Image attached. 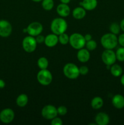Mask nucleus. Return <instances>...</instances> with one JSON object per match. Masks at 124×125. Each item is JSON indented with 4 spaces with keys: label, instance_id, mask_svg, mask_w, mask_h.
<instances>
[{
    "label": "nucleus",
    "instance_id": "1",
    "mask_svg": "<svg viewBox=\"0 0 124 125\" xmlns=\"http://www.w3.org/2000/svg\"><path fill=\"white\" fill-rule=\"evenodd\" d=\"M51 30L52 33L59 35L60 34L65 32L68 29V23L66 21L62 18H55L51 23Z\"/></svg>",
    "mask_w": 124,
    "mask_h": 125
},
{
    "label": "nucleus",
    "instance_id": "2",
    "mask_svg": "<svg viewBox=\"0 0 124 125\" xmlns=\"http://www.w3.org/2000/svg\"><path fill=\"white\" fill-rule=\"evenodd\" d=\"M100 43L106 50H113L118 44V37L113 33H106L101 37Z\"/></svg>",
    "mask_w": 124,
    "mask_h": 125
},
{
    "label": "nucleus",
    "instance_id": "3",
    "mask_svg": "<svg viewBox=\"0 0 124 125\" xmlns=\"http://www.w3.org/2000/svg\"><path fill=\"white\" fill-rule=\"evenodd\" d=\"M69 44L75 50H80L85 46L86 40L83 35L80 33H73L69 36Z\"/></svg>",
    "mask_w": 124,
    "mask_h": 125
},
{
    "label": "nucleus",
    "instance_id": "4",
    "mask_svg": "<svg viewBox=\"0 0 124 125\" xmlns=\"http://www.w3.org/2000/svg\"><path fill=\"white\" fill-rule=\"evenodd\" d=\"M63 73L67 78L75 79L80 75L79 68L73 63H68L63 67Z\"/></svg>",
    "mask_w": 124,
    "mask_h": 125
},
{
    "label": "nucleus",
    "instance_id": "5",
    "mask_svg": "<svg viewBox=\"0 0 124 125\" xmlns=\"http://www.w3.org/2000/svg\"><path fill=\"white\" fill-rule=\"evenodd\" d=\"M36 79L40 84L46 86L49 85L52 83L53 77L52 73L49 70L47 69H43L40 70L38 72Z\"/></svg>",
    "mask_w": 124,
    "mask_h": 125
},
{
    "label": "nucleus",
    "instance_id": "6",
    "mask_svg": "<svg viewBox=\"0 0 124 125\" xmlns=\"http://www.w3.org/2000/svg\"><path fill=\"white\" fill-rule=\"evenodd\" d=\"M37 44L35 37L31 36V35L24 37L22 42V46H23V50L28 53L34 52L36 48Z\"/></svg>",
    "mask_w": 124,
    "mask_h": 125
},
{
    "label": "nucleus",
    "instance_id": "7",
    "mask_svg": "<svg viewBox=\"0 0 124 125\" xmlns=\"http://www.w3.org/2000/svg\"><path fill=\"white\" fill-rule=\"evenodd\" d=\"M41 114L44 119L51 120L57 117L58 115L57 108L51 104H47L44 106L41 110Z\"/></svg>",
    "mask_w": 124,
    "mask_h": 125
},
{
    "label": "nucleus",
    "instance_id": "8",
    "mask_svg": "<svg viewBox=\"0 0 124 125\" xmlns=\"http://www.w3.org/2000/svg\"><path fill=\"white\" fill-rule=\"evenodd\" d=\"M102 62L106 65L111 66L115 63L116 61V56L115 52L113 51V50H106L102 54Z\"/></svg>",
    "mask_w": 124,
    "mask_h": 125
},
{
    "label": "nucleus",
    "instance_id": "9",
    "mask_svg": "<svg viewBox=\"0 0 124 125\" xmlns=\"http://www.w3.org/2000/svg\"><path fill=\"white\" fill-rule=\"evenodd\" d=\"M26 29L27 33H28L29 35L36 37L38 35L41 34L43 30V26L40 22L34 21L30 23L27 27Z\"/></svg>",
    "mask_w": 124,
    "mask_h": 125
},
{
    "label": "nucleus",
    "instance_id": "10",
    "mask_svg": "<svg viewBox=\"0 0 124 125\" xmlns=\"http://www.w3.org/2000/svg\"><path fill=\"white\" fill-rule=\"evenodd\" d=\"M15 112L12 109L6 108L0 112V121L4 123L8 124L14 120Z\"/></svg>",
    "mask_w": 124,
    "mask_h": 125
},
{
    "label": "nucleus",
    "instance_id": "11",
    "mask_svg": "<svg viewBox=\"0 0 124 125\" xmlns=\"http://www.w3.org/2000/svg\"><path fill=\"white\" fill-rule=\"evenodd\" d=\"M12 32V26L8 21L2 20H0V36L7 37Z\"/></svg>",
    "mask_w": 124,
    "mask_h": 125
},
{
    "label": "nucleus",
    "instance_id": "12",
    "mask_svg": "<svg viewBox=\"0 0 124 125\" xmlns=\"http://www.w3.org/2000/svg\"><path fill=\"white\" fill-rule=\"evenodd\" d=\"M44 44L47 47L52 48L55 46L58 43V37L56 34H50L45 37Z\"/></svg>",
    "mask_w": 124,
    "mask_h": 125
},
{
    "label": "nucleus",
    "instance_id": "13",
    "mask_svg": "<svg viewBox=\"0 0 124 125\" xmlns=\"http://www.w3.org/2000/svg\"><path fill=\"white\" fill-rule=\"evenodd\" d=\"M77 59L81 63H86L90 59V52L86 48H81L79 50L77 53Z\"/></svg>",
    "mask_w": 124,
    "mask_h": 125
},
{
    "label": "nucleus",
    "instance_id": "14",
    "mask_svg": "<svg viewBox=\"0 0 124 125\" xmlns=\"http://www.w3.org/2000/svg\"><path fill=\"white\" fill-rule=\"evenodd\" d=\"M95 122L98 125H107L109 123V117L105 112H99L95 117Z\"/></svg>",
    "mask_w": 124,
    "mask_h": 125
},
{
    "label": "nucleus",
    "instance_id": "15",
    "mask_svg": "<svg viewBox=\"0 0 124 125\" xmlns=\"http://www.w3.org/2000/svg\"><path fill=\"white\" fill-rule=\"evenodd\" d=\"M57 12L61 17H66L71 13V9L67 4L61 3L57 7Z\"/></svg>",
    "mask_w": 124,
    "mask_h": 125
},
{
    "label": "nucleus",
    "instance_id": "16",
    "mask_svg": "<svg viewBox=\"0 0 124 125\" xmlns=\"http://www.w3.org/2000/svg\"><path fill=\"white\" fill-rule=\"evenodd\" d=\"M112 104L113 106L118 109L124 107V96L120 94L115 95L112 98Z\"/></svg>",
    "mask_w": 124,
    "mask_h": 125
},
{
    "label": "nucleus",
    "instance_id": "17",
    "mask_svg": "<svg viewBox=\"0 0 124 125\" xmlns=\"http://www.w3.org/2000/svg\"><path fill=\"white\" fill-rule=\"evenodd\" d=\"M97 0H83L80 2V6L86 10L91 11L97 7Z\"/></svg>",
    "mask_w": 124,
    "mask_h": 125
},
{
    "label": "nucleus",
    "instance_id": "18",
    "mask_svg": "<svg viewBox=\"0 0 124 125\" xmlns=\"http://www.w3.org/2000/svg\"><path fill=\"white\" fill-rule=\"evenodd\" d=\"M86 10L81 6L77 7L73 10L72 16L75 19L81 20L86 16Z\"/></svg>",
    "mask_w": 124,
    "mask_h": 125
},
{
    "label": "nucleus",
    "instance_id": "19",
    "mask_svg": "<svg viewBox=\"0 0 124 125\" xmlns=\"http://www.w3.org/2000/svg\"><path fill=\"white\" fill-rule=\"evenodd\" d=\"M28 101H29V98H28L27 95L25 94H22L17 98L16 103L18 107H24L28 103Z\"/></svg>",
    "mask_w": 124,
    "mask_h": 125
},
{
    "label": "nucleus",
    "instance_id": "20",
    "mask_svg": "<svg viewBox=\"0 0 124 125\" xmlns=\"http://www.w3.org/2000/svg\"><path fill=\"white\" fill-rule=\"evenodd\" d=\"M110 72L113 76L119 77L122 74L123 69L120 65L114 63V64L111 66Z\"/></svg>",
    "mask_w": 124,
    "mask_h": 125
},
{
    "label": "nucleus",
    "instance_id": "21",
    "mask_svg": "<svg viewBox=\"0 0 124 125\" xmlns=\"http://www.w3.org/2000/svg\"><path fill=\"white\" fill-rule=\"evenodd\" d=\"M91 105L94 109H99L103 105V99L100 96H96L91 100Z\"/></svg>",
    "mask_w": 124,
    "mask_h": 125
},
{
    "label": "nucleus",
    "instance_id": "22",
    "mask_svg": "<svg viewBox=\"0 0 124 125\" xmlns=\"http://www.w3.org/2000/svg\"><path fill=\"white\" fill-rule=\"evenodd\" d=\"M37 65L40 70L47 69L49 65V61L45 57H41L38 59Z\"/></svg>",
    "mask_w": 124,
    "mask_h": 125
},
{
    "label": "nucleus",
    "instance_id": "23",
    "mask_svg": "<svg viewBox=\"0 0 124 125\" xmlns=\"http://www.w3.org/2000/svg\"><path fill=\"white\" fill-rule=\"evenodd\" d=\"M41 6L45 10H51L54 6L53 0H43L41 1Z\"/></svg>",
    "mask_w": 124,
    "mask_h": 125
},
{
    "label": "nucleus",
    "instance_id": "24",
    "mask_svg": "<svg viewBox=\"0 0 124 125\" xmlns=\"http://www.w3.org/2000/svg\"><path fill=\"white\" fill-rule=\"evenodd\" d=\"M58 37V42L63 45H67L69 42V36L65 32L60 34Z\"/></svg>",
    "mask_w": 124,
    "mask_h": 125
},
{
    "label": "nucleus",
    "instance_id": "25",
    "mask_svg": "<svg viewBox=\"0 0 124 125\" xmlns=\"http://www.w3.org/2000/svg\"><path fill=\"white\" fill-rule=\"evenodd\" d=\"M109 31L111 33L117 35V34H119L120 32V24H118L117 23H113L110 26H109Z\"/></svg>",
    "mask_w": 124,
    "mask_h": 125
},
{
    "label": "nucleus",
    "instance_id": "26",
    "mask_svg": "<svg viewBox=\"0 0 124 125\" xmlns=\"http://www.w3.org/2000/svg\"><path fill=\"white\" fill-rule=\"evenodd\" d=\"M117 60L120 62H124V47H120L115 52Z\"/></svg>",
    "mask_w": 124,
    "mask_h": 125
},
{
    "label": "nucleus",
    "instance_id": "27",
    "mask_svg": "<svg viewBox=\"0 0 124 125\" xmlns=\"http://www.w3.org/2000/svg\"><path fill=\"white\" fill-rule=\"evenodd\" d=\"M97 46V45L96 42L95 40H92V39L86 42V44H85L86 48L89 51H93V50H96Z\"/></svg>",
    "mask_w": 124,
    "mask_h": 125
},
{
    "label": "nucleus",
    "instance_id": "28",
    "mask_svg": "<svg viewBox=\"0 0 124 125\" xmlns=\"http://www.w3.org/2000/svg\"><path fill=\"white\" fill-rule=\"evenodd\" d=\"M57 112H58V114L60 115L64 116L68 112V109L64 106H60L57 108Z\"/></svg>",
    "mask_w": 124,
    "mask_h": 125
},
{
    "label": "nucleus",
    "instance_id": "29",
    "mask_svg": "<svg viewBox=\"0 0 124 125\" xmlns=\"http://www.w3.org/2000/svg\"><path fill=\"white\" fill-rule=\"evenodd\" d=\"M51 124L52 125H63V121L59 117H55L53 119L51 120Z\"/></svg>",
    "mask_w": 124,
    "mask_h": 125
},
{
    "label": "nucleus",
    "instance_id": "30",
    "mask_svg": "<svg viewBox=\"0 0 124 125\" xmlns=\"http://www.w3.org/2000/svg\"><path fill=\"white\" fill-rule=\"evenodd\" d=\"M79 72H80V74L81 75H86L89 72V68H88V67L85 65L81 66V67L79 68Z\"/></svg>",
    "mask_w": 124,
    "mask_h": 125
},
{
    "label": "nucleus",
    "instance_id": "31",
    "mask_svg": "<svg viewBox=\"0 0 124 125\" xmlns=\"http://www.w3.org/2000/svg\"><path fill=\"white\" fill-rule=\"evenodd\" d=\"M35 40H36V42L38 44H41L42 43L44 42V39H45V37L43 36V35H38L37 36L35 37Z\"/></svg>",
    "mask_w": 124,
    "mask_h": 125
},
{
    "label": "nucleus",
    "instance_id": "32",
    "mask_svg": "<svg viewBox=\"0 0 124 125\" xmlns=\"http://www.w3.org/2000/svg\"><path fill=\"white\" fill-rule=\"evenodd\" d=\"M118 43L122 47H124V33L120 34L118 37Z\"/></svg>",
    "mask_w": 124,
    "mask_h": 125
},
{
    "label": "nucleus",
    "instance_id": "33",
    "mask_svg": "<svg viewBox=\"0 0 124 125\" xmlns=\"http://www.w3.org/2000/svg\"><path fill=\"white\" fill-rule=\"evenodd\" d=\"M84 37H85V40H86V42H87L92 39V35L89 34H86V35H84Z\"/></svg>",
    "mask_w": 124,
    "mask_h": 125
},
{
    "label": "nucleus",
    "instance_id": "34",
    "mask_svg": "<svg viewBox=\"0 0 124 125\" xmlns=\"http://www.w3.org/2000/svg\"><path fill=\"white\" fill-rule=\"evenodd\" d=\"M6 85V83L2 79H0V89H3Z\"/></svg>",
    "mask_w": 124,
    "mask_h": 125
},
{
    "label": "nucleus",
    "instance_id": "35",
    "mask_svg": "<svg viewBox=\"0 0 124 125\" xmlns=\"http://www.w3.org/2000/svg\"><path fill=\"white\" fill-rule=\"evenodd\" d=\"M120 29L124 32V19L122 20L121 21H120Z\"/></svg>",
    "mask_w": 124,
    "mask_h": 125
},
{
    "label": "nucleus",
    "instance_id": "36",
    "mask_svg": "<svg viewBox=\"0 0 124 125\" xmlns=\"http://www.w3.org/2000/svg\"><path fill=\"white\" fill-rule=\"evenodd\" d=\"M61 2V3H64V4H67L69 3L71 1V0H60Z\"/></svg>",
    "mask_w": 124,
    "mask_h": 125
},
{
    "label": "nucleus",
    "instance_id": "37",
    "mask_svg": "<svg viewBox=\"0 0 124 125\" xmlns=\"http://www.w3.org/2000/svg\"><path fill=\"white\" fill-rule=\"evenodd\" d=\"M120 83H121L122 85L124 86V74H123L121 78H120Z\"/></svg>",
    "mask_w": 124,
    "mask_h": 125
},
{
    "label": "nucleus",
    "instance_id": "38",
    "mask_svg": "<svg viewBox=\"0 0 124 125\" xmlns=\"http://www.w3.org/2000/svg\"><path fill=\"white\" fill-rule=\"evenodd\" d=\"M32 1H34V2H41V1H42L43 0H32Z\"/></svg>",
    "mask_w": 124,
    "mask_h": 125
}]
</instances>
